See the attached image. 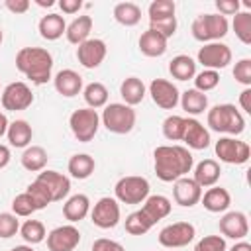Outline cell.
<instances>
[{"label": "cell", "instance_id": "45", "mask_svg": "<svg viewBox=\"0 0 251 251\" xmlns=\"http://www.w3.org/2000/svg\"><path fill=\"white\" fill-rule=\"evenodd\" d=\"M20 231V222L18 216L10 214V212H2L0 214V237L2 239H10Z\"/></svg>", "mask_w": 251, "mask_h": 251}, {"label": "cell", "instance_id": "26", "mask_svg": "<svg viewBox=\"0 0 251 251\" xmlns=\"http://www.w3.org/2000/svg\"><path fill=\"white\" fill-rule=\"evenodd\" d=\"M37 29H39V35L47 41H55L59 39L65 29H67V24H65V18L59 16V14H47L39 20L37 24Z\"/></svg>", "mask_w": 251, "mask_h": 251}, {"label": "cell", "instance_id": "14", "mask_svg": "<svg viewBox=\"0 0 251 251\" xmlns=\"http://www.w3.org/2000/svg\"><path fill=\"white\" fill-rule=\"evenodd\" d=\"M149 94L151 100L163 110H175L180 100L178 88L167 78H153L149 84Z\"/></svg>", "mask_w": 251, "mask_h": 251}, {"label": "cell", "instance_id": "37", "mask_svg": "<svg viewBox=\"0 0 251 251\" xmlns=\"http://www.w3.org/2000/svg\"><path fill=\"white\" fill-rule=\"evenodd\" d=\"M155 224L141 212V210H135L131 212L127 218H126V231L129 235H145Z\"/></svg>", "mask_w": 251, "mask_h": 251}, {"label": "cell", "instance_id": "9", "mask_svg": "<svg viewBox=\"0 0 251 251\" xmlns=\"http://www.w3.org/2000/svg\"><path fill=\"white\" fill-rule=\"evenodd\" d=\"M198 63L204 67V69H210V71H220V69H226L229 63H231V49L226 45V43H220V41H212V43H204V47L198 49Z\"/></svg>", "mask_w": 251, "mask_h": 251}, {"label": "cell", "instance_id": "43", "mask_svg": "<svg viewBox=\"0 0 251 251\" xmlns=\"http://www.w3.org/2000/svg\"><path fill=\"white\" fill-rule=\"evenodd\" d=\"M175 2L173 0H153L149 4V22L151 20H161V18H169V16H175Z\"/></svg>", "mask_w": 251, "mask_h": 251}, {"label": "cell", "instance_id": "52", "mask_svg": "<svg viewBox=\"0 0 251 251\" xmlns=\"http://www.w3.org/2000/svg\"><path fill=\"white\" fill-rule=\"evenodd\" d=\"M239 106L243 112L251 114V88H245L241 94H239Z\"/></svg>", "mask_w": 251, "mask_h": 251}, {"label": "cell", "instance_id": "15", "mask_svg": "<svg viewBox=\"0 0 251 251\" xmlns=\"http://www.w3.org/2000/svg\"><path fill=\"white\" fill-rule=\"evenodd\" d=\"M106 43L102 39H86L76 47V59L84 69H96L106 59Z\"/></svg>", "mask_w": 251, "mask_h": 251}, {"label": "cell", "instance_id": "49", "mask_svg": "<svg viewBox=\"0 0 251 251\" xmlns=\"http://www.w3.org/2000/svg\"><path fill=\"white\" fill-rule=\"evenodd\" d=\"M216 8L220 16H235L239 12V0H216Z\"/></svg>", "mask_w": 251, "mask_h": 251}, {"label": "cell", "instance_id": "31", "mask_svg": "<svg viewBox=\"0 0 251 251\" xmlns=\"http://www.w3.org/2000/svg\"><path fill=\"white\" fill-rule=\"evenodd\" d=\"M47 151L41 145H29L22 153V167L29 173H41L47 165Z\"/></svg>", "mask_w": 251, "mask_h": 251}, {"label": "cell", "instance_id": "57", "mask_svg": "<svg viewBox=\"0 0 251 251\" xmlns=\"http://www.w3.org/2000/svg\"><path fill=\"white\" fill-rule=\"evenodd\" d=\"M12 251H33V249H31V245H16Z\"/></svg>", "mask_w": 251, "mask_h": 251}, {"label": "cell", "instance_id": "30", "mask_svg": "<svg viewBox=\"0 0 251 251\" xmlns=\"http://www.w3.org/2000/svg\"><path fill=\"white\" fill-rule=\"evenodd\" d=\"M145 84H143V80L141 78H137V76H127L122 84H120V94H122V98H124V104H127V106H137L143 98H145Z\"/></svg>", "mask_w": 251, "mask_h": 251}, {"label": "cell", "instance_id": "33", "mask_svg": "<svg viewBox=\"0 0 251 251\" xmlns=\"http://www.w3.org/2000/svg\"><path fill=\"white\" fill-rule=\"evenodd\" d=\"M169 73L176 80H190L196 75V61L188 55H176L169 63Z\"/></svg>", "mask_w": 251, "mask_h": 251}, {"label": "cell", "instance_id": "42", "mask_svg": "<svg viewBox=\"0 0 251 251\" xmlns=\"http://www.w3.org/2000/svg\"><path fill=\"white\" fill-rule=\"evenodd\" d=\"M29 196H31V200L35 202V206H37V210H43L47 204H51L53 200H51V194H49V190H47V186L43 184V182H39L37 178L27 186V190H25Z\"/></svg>", "mask_w": 251, "mask_h": 251}, {"label": "cell", "instance_id": "12", "mask_svg": "<svg viewBox=\"0 0 251 251\" xmlns=\"http://www.w3.org/2000/svg\"><path fill=\"white\" fill-rule=\"evenodd\" d=\"M31 104H33L31 88L22 80L10 82L2 90V106H4V110L20 112V110H27Z\"/></svg>", "mask_w": 251, "mask_h": 251}, {"label": "cell", "instance_id": "3", "mask_svg": "<svg viewBox=\"0 0 251 251\" xmlns=\"http://www.w3.org/2000/svg\"><path fill=\"white\" fill-rule=\"evenodd\" d=\"M208 126L212 131L239 135L245 129V120L233 104H216L208 110Z\"/></svg>", "mask_w": 251, "mask_h": 251}, {"label": "cell", "instance_id": "44", "mask_svg": "<svg viewBox=\"0 0 251 251\" xmlns=\"http://www.w3.org/2000/svg\"><path fill=\"white\" fill-rule=\"evenodd\" d=\"M149 29L161 33L165 39L173 37L176 31V16H169V18H161V20H151L149 22Z\"/></svg>", "mask_w": 251, "mask_h": 251}, {"label": "cell", "instance_id": "46", "mask_svg": "<svg viewBox=\"0 0 251 251\" xmlns=\"http://www.w3.org/2000/svg\"><path fill=\"white\" fill-rule=\"evenodd\" d=\"M226 249L227 245L222 235H206L194 245V251H226Z\"/></svg>", "mask_w": 251, "mask_h": 251}, {"label": "cell", "instance_id": "51", "mask_svg": "<svg viewBox=\"0 0 251 251\" xmlns=\"http://www.w3.org/2000/svg\"><path fill=\"white\" fill-rule=\"evenodd\" d=\"M57 4L63 10V14H76L82 8V2L80 0H59Z\"/></svg>", "mask_w": 251, "mask_h": 251}, {"label": "cell", "instance_id": "39", "mask_svg": "<svg viewBox=\"0 0 251 251\" xmlns=\"http://www.w3.org/2000/svg\"><path fill=\"white\" fill-rule=\"evenodd\" d=\"M184 133V118L182 116H167L163 120V135L169 141H182Z\"/></svg>", "mask_w": 251, "mask_h": 251}, {"label": "cell", "instance_id": "55", "mask_svg": "<svg viewBox=\"0 0 251 251\" xmlns=\"http://www.w3.org/2000/svg\"><path fill=\"white\" fill-rule=\"evenodd\" d=\"M8 126H10V122H8L6 114H2V112H0V137H2V135H6V131H8Z\"/></svg>", "mask_w": 251, "mask_h": 251}, {"label": "cell", "instance_id": "8", "mask_svg": "<svg viewBox=\"0 0 251 251\" xmlns=\"http://www.w3.org/2000/svg\"><path fill=\"white\" fill-rule=\"evenodd\" d=\"M216 155L227 165H245L251 157V147L235 137H220L216 141Z\"/></svg>", "mask_w": 251, "mask_h": 251}, {"label": "cell", "instance_id": "47", "mask_svg": "<svg viewBox=\"0 0 251 251\" xmlns=\"http://www.w3.org/2000/svg\"><path fill=\"white\" fill-rule=\"evenodd\" d=\"M233 78L245 88L251 86V59H239L233 67Z\"/></svg>", "mask_w": 251, "mask_h": 251}, {"label": "cell", "instance_id": "25", "mask_svg": "<svg viewBox=\"0 0 251 251\" xmlns=\"http://www.w3.org/2000/svg\"><path fill=\"white\" fill-rule=\"evenodd\" d=\"M137 45H139V51H141L145 57H161V55H165V51H167V39H165L161 33L153 31V29L143 31Z\"/></svg>", "mask_w": 251, "mask_h": 251}, {"label": "cell", "instance_id": "20", "mask_svg": "<svg viewBox=\"0 0 251 251\" xmlns=\"http://www.w3.org/2000/svg\"><path fill=\"white\" fill-rule=\"evenodd\" d=\"M53 84H55V90L61 96L73 98L82 90V76L73 69H63V71H59L55 75Z\"/></svg>", "mask_w": 251, "mask_h": 251}, {"label": "cell", "instance_id": "2", "mask_svg": "<svg viewBox=\"0 0 251 251\" xmlns=\"http://www.w3.org/2000/svg\"><path fill=\"white\" fill-rule=\"evenodd\" d=\"M16 69L33 84H45L51 78L53 57L43 47H22L16 53Z\"/></svg>", "mask_w": 251, "mask_h": 251}, {"label": "cell", "instance_id": "54", "mask_svg": "<svg viewBox=\"0 0 251 251\" xmlns=\"http://www.w3.org/2000/svg\"><path fill=\"white\" fill-rule=\"evenodd\" d=\"M229 251H251V243H247V241L241 239V241H237Z\"/></svg>", "mask_w": 251, "mask_h": 251}, {"label": "cell", "instance_id": "21", "mask_svg": "<svg viewBox=\"0 0 251 251\" xmlns=\"http://www.w3.org/2000/svg\"><path fill=\"white\" fill-rule=\"evenodd\" d=\"M220 175H222V167L214 159H204L194 167V182L200 188L216 186V182L220 180Z\"/></svg>", "mask_w": 251, "mask_h": 251}, {"label": "cell", "instance_id": "5", "mask_svg": "<svg viewBox=\"0 0 251 251\" xmlns=\"http://www.w3.org/2000/svg\"><path fill=\"white\" fill-rule=\"evenodd\" d=\"M227 29H229L227 18L220 14H202L192 22V27H190L192 37L202 43L220 41L222 37L227 35Z\"/></svg>", "mask_w": 251, "mask_h": 251}, {"label": "cell", "instance_id": "23", "mask_svg": "<svg viewBox=\"0 0 251 251\" xmlns=\"http://www.w3.org/2000/svg\"><path fill=\"white\" fill-rule=\"evenodd\" d=\"M141 212L153 222L157 224L159 220L167 218L171 214V200L163 194H149L141 206Z\"/></svg>", "mask_w": 251, "mask_h": 251}, {"label": "cell", "instance_id": "40", "mask_svg": "<svg viewBox=\"0 0 251 251\" xmlns=\"http://www.w3.org/2000/svg\"><path fill=\"white\" fill-rule=\"evenodd\" d=\"M33 212H37V206L35 202L31 200V196L27 192H22L18 194L14 200H12V214L18 216V218H27L31 216Z\"/></svg>", "mask_w": 251, "mask_h": 251}, {"label": "cell", "instance_id": "56", "mask_svg": "<svg viewBox=\"0 0 251 251\" xmlns=\"http://www.w3.org/2000/svg\"><path fill=\"white\" fill-rule=\"evenodd\" d=\"M35 4L41 6V8H51V6H55L53 0H35Z\"/></svg>", "mask_w": 251, "mask_h": 251}, {"label": "cell", "instance_id": "27", "mask_svg": "<svg viewBox=\"0 0 251 251\" xmlns=\"http://www.w3.org/2000/svg\"><path fill=\"white\" fill-rule=\"evenodd\" d=\"M90 31H92V18L90 16H78V18H75L67 25L65 35H67V41L69 43H73V45L78 47L80 43H84L88 39Z\"/></svg>", "mask_w": 251, "mask_h": 251}, {"label": "cell", "instance_id": "16", "mask_svg": "<svg viewBox=\"0 0 251 251\" xmlns=\"http://www.w3.org/2000/svg\"><path fill=\"white\" fill-rule=\"evenodd\" d=\"M220 233L224 237H229V239H235V241H241L247 233H249V222H247V216L243 212H226L220 220Z\"/></svg>", "mask_w": 251, "mask_h": 251}, {"label": "cell", "instance_id": "32", "mask_svg": "<svg viewBox=\"0 0 251 251\" xmlns=\"http://www.w3.org/2000/svg\"><path fill=\"white\" fill-rule=\"evenodd\" d=\"M67 169H69V173H71L73 178L84 180V178H88V176L94 173L96 163H94V159H92L88 153H76V155H73V157L69 159Z\"/></svg>", "mask_w": 251, "mask_h": 251}, {"label": "cell", "instance_id": "10", "mask_svg": "<svg viewBox=\"0 0 251 251\" xmlns=\"http://www.w3.org/2000/svg\"><path fill=\"white\" fill-rule=\"evenodd\" d=\"M196 235V229L190 222H175L165 226L159 231V243L167 249H176L188 245Z\"/></svg>", "mask_w": 251, "mask_h": 251}, {"label": "cell", "instance_id": "29", "mask_svg": "<svg viewBox=\"0 0 251 251\" xmlns=\"http://www.w3.org/2000/svg\"><path fill=\"white\" fill-rule=\"evenodd\" d=\"M6 137H8L12 147H18V149L20 147H29L31 137H33V129H31V126L25 120H14L8 126Z\"/></svg>", "mask_w": 251, "mask_h": 251}, {"label": "cell", "instance_id": "41", "mask_svg": "<svg viewBox=\"0 0 251 251\" xmlns=\"http://www.w3.org/2000/svg\"><path fill=\"white\" fill-rule=\"evenodd\" d=\"M218 84H220V73H218V71L204 69L202 73H196V75H194V88L200 90V92L214 90Z\"/></svg>", "mask_w": 251, "mask_h": 251}, {"label": "cell", "instance_id": "34", "mask_svg": "<svg viewBox=\"0 0 251 251\" xmlns=\"http://www.w3.org/2000/svg\"><path fill=\"white\" fill-rule=\"evenodd\" d=\"M114 18L118 24H122L126 27L137 25L141 20V8L133 2H120L114 6Z\"/></svg>", "mask_w": 251, "mask_h": 251}, {"label": "cell", "instance_id": "1", "mask_svg": "<svg viewBox=\"0 0 251 251\" xmlns=\"http://www.w3.org/2000/svg\"><path fill=\"white\" fill-rule=\"evenodd\" d=\"M153 157L155 175L163 182H175L180 176H186L194 167L192 153L182 145H159Z\"/></svg>", "mask_w": 251, "mask_h": 251}, {"label": "cell", "instance_id": "35", "mask_svg": "<svg viewBox=\"0 0 251 251\" xmlns=\"http://www.w3.org/2000/svg\"><path fill=\"white\" fill-rule=\"evenodd\" d=\"M82 96H84V102L88 104V108H92V110L108 104V88L102 82H88L82 88Z\"/></svg>", "mask_w": 251, "mask_h": 251}, {"label": "cell", "instance_id": "11", "mask_svg": "<svg viewBox=\"0 0 251 251\" xmlns=\"http://www.w3.org/2000/svg\"><path fill=\"white\" fill-rule=\"evenodd\" d=\"M90 220L100 229H112L120 224V204L116 198L104 196L90 210Z\"/></svg>", "mask_w": 251, "mask_h": 251}, {"label": "cell", "instance_id": "38", "mask_svg": "<svg viewBox=\"0 0 251 251\" xmlns=\"http://www.w3.org/2000/svg\"><path fill=\"white\" fill-rule=\"evenodd\" d=\"M233 31L243 45L251 43V14L249 12H237L233 16Z\"/></svg>", "mask_w": 251, "mask_h": 251}, {"label": "cell", "instance_id": "58", "mask_svg": "<svg viewBox=\"0 0 251 251\" xmlns=\"http://www.w3.org/2000/svg\"><path fill=\"white\" fill-rule=\"evenodd\" d=\"M2 39H4V33H2V27H0V45H2Z\"/></svg>", "mask_w": 251, "mask_h": 251}, {"label": "cell", "instance_id": "6", "mask_svg": "<svg viewBox=\"0 0 251 251\" xmlns=\"http://www.w3.org/2000/svg\"><path fill=\"white\" fill-rule=\"evenodd\" d=\"M149 190H151L149 180L145 176H137V175L122 176L114 186L116 200L122 204H143L145 198L149 196Z\"/></svg>", "mask_w": 251, "mask_h": 251}, {"label": "cell", "instance_id": "28", "mask_svg": "<svg viewBox=\"0 0 251 251\" xmlns=\"http://www.w3.org/2000/svg\"><path fill=\"white\" fill-rule=\"evenodd\" d=\"M180 106L188 116H198L208 110V96L196 88H188L180 94Z\"/></svg>", "mask_w": 251, "mask_h": 251}, {"label": "cell", "instance_id": "36", "mask_svg": "<svg viewBox=\"0 0 251 251\" xmlns=\"http://www.w3.org/2000/svg\"><path fill=\"white\" fill-rule=\"evenodd\" d=\"M20 235L24 237V241L27 245H37V243L45 241L47 231H45V226L39 220H27L20 226Z\"/></svg>", "mask_w": 251, "mask_h": 251}, {"label": "cell", "instance_id": "17", "mask_svg": "<svg viewBox=\"0 0 251 251\" xmlns=\"http://www.w3.org/2000/svg\"><path fill=\"white\" fill-rule=\"evenodd\" d=\"M173 198L178 206L182 208H192L200 202L202 198V188L194 182V178H188V176H180L178 180H175V186H173Z\"/></svg>", "mask_w": 251, "mask_h": 251}, {"label": "cell", "instance_id": "19", "mask_svg": "<svg viewBox=\"0 0 251 251\" xmlns=\"http://www.w3.org/2000/svg\"><path fill=\"white\" fill-rule=\"evenodd\" d=\"M182 141L186 143V149H206L210 145V131L196 118H184Z\"/></svg>", "mask_w": 251, "mask_h": 251}, {"label": "cell", "instance_id": "50", "mask_svg": "<svg viewBox=\"0 0 251 251\" xmlns=\"http://www.w3.org/2000/svg\"><path fill=\"white\" fill-rule=\"evenodd\" d=\"M4 6L12 14H25L29 10V0H6Z\"/></svg>", "mask_w": 251, "mask_h": 251}, {"label": "cell", "instance_id": "18", "mask_svg": "<svg viewBox=\"0 0 251 251\" xmlns=\"http://www.w3.org/2000/svg\"><path fill=\"white\" fill-rule=\"evenodd\" d=\"M37 180L47 186V190H49L53 202H61V200L67 198L69 192H71V180H69V176H65V175L59 173V171H45V169H43V171L37 175Z\"/></svg>", "mask_w": 251, "mask_h": 251}, {"label": "cell", "instance_id": "53", "mask_svg": "<svg viewBox=\"0 0 251 251\" xmlns=\"http://www.w3.org/2000/svg\"><path fill=\"white\" fill-rule=\"evenodd\" d=\"M10 159H12V153H10V147H8V145H2V143H0V169H4V167H8V163H10Z\"/></svg>", "mask_w": 251, "mask_h": 251}, {"label": "cell", "instance_id": "13", "mask_svg": "<svg viewBox=\"0 0 251 251\" xmlns=\"http://www.w3.org/2000/svg\"><path fill=\"white\" fill-rule=\"evenodd\" d=\"M45 239L49 251H75L80 243V231L73 224H67L51 229Z\"/></svg>", "mask_w": 251, "mask_h": 251}, {"label": "cell", "instance_id": "48", "mask_svg": "<svg viewBox=\"0 0 251 251\" xmlns=\"http://www.w3.org/2000/svg\"><path fill=\"white\" fill-rule=\"evenodd\" d=\"M92 251H126L122 243L114 241V239H108V237H100L92 243Z\"/></svg>", "mask_w": 251, "mask_h": 251}, {"label": "cell", "instance_id": "24", "mask_svg": "<svg viewBox=\"0 0 251 251\" xmlns=\"http://www.w3.org/2000/svg\"><path fill=\"white\" fill-rule=\"evenodd\" d=\"M90 212V200L86 194H73L71 198H67V202L63 204V216L65 220H69L71 224L80 222L88 216Z\"/></svg>", "mask_w": 251, "mask_h": 251}, {"label": "cell", "instance_id": "22", "mask_svg": "<svg viewBox=\"0 0 251 251\" xmlns=\"http://www.w3.org/2000/svg\"><path fill=\"white\" fill-rule=\"evenodd\" d=\"M200 202H202V206H204L208 212L220 214V212H226V210L229 208L231 196H229V192H227L226 188H222V186H210V188L202 194Z\"/></svg>", "mask_w": 251, "mask_h": 251}, {"label": "cell", "instance_id": "7", "mask_svg": "<svg viewBox=\"0 0 251 251\" xmlns=\"http://www.w3.org/2000/svg\"><path fill=\"white\" fill-rule=\"evenodd\" d=\"M69 126L73 135L80 141V143H88L94 139V135L98 133L100 127V116L96 110L92 108H78L71 114L69 118Z\"/></svg>", "mask_w": 251, "mask_h": 251}, {"label": "cell", "instance_id": "4", "mask_svg": "<svg viewBox=\"0 0 251 251\" xmlns=\"http://www.w3.org/2000/svg\"><path fill=\"white\" fill-rule=\"evenodd\" d=\"M135 110L124 102H112L104 108L102 116H100V122L102 126L112 131V133H118V135H124V133H129L135 126Z\"/></svg>", "mask_w": 251, "mask_h": 251}]
</instances>
